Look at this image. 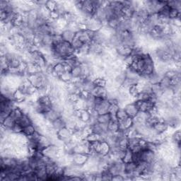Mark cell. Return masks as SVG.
Listing matches in <instances>:
<instances>
[{
	"label": "cell",
	"mask_w": 181,
	"mask_h": 181,
	"mask_svg": "<svg viewBox=\"0 0 181 181\" xmlns=\"http://www.w3.org/2000/svg\"><path fill=\"white\" fill-rule=\"evenodd\" d=\"M123 108L125 109L127 116L130 117H132V118H134V117L137 115L138 112H139L137 108L136 107V105L135 103H134V102L128 103V104L126 105Z\"/></svg>",
	"instance_id": "obj_1"
},
{
	"label": "cell",
	"mask_w": 181,
	"mask_h": 181,
	"mask_svg": "<svg viewBox=\"0 0 181 181\" xmlns=\"http://www.w3.org/2000/svg\"><path fill=\"white\" fill-rule=\"evenodd\" d=\"M75 33H76L71 31V30L67 29L66 28V29L63 30L61 35H62L63 40H64V41H67V42H69L71 43V42H72V40H74Z\"/></svg>",
	"instance_id": "obj_2"
},
{
	"label": "cell",
	"mask_w": 181,
	"mask_h": 181,
	"mask_svg": "<svg viewBox=\"0 0 181 181\" xmlns=\"http://www.w3.org/2000/svg\"><path fill=\"white\" fill-rule=\"evenodd\" d=\"M93 84L95 86L102 87V88H106L107 86V79L103 77H97L93 81Z\"/></svg>",
	"instance_id": "obj_3"
},
{
	"label": "cell",
	"mask_w": 181,
	"mask_h": 181,
	"mask_svg": "<svg viewBox=\"0 0 181 181\" xmlns=\"http://www.w3.org/2000/svg\"><path fill=\"white\" fill-rule=\"evenodd\" d=\"M36 131V126L34 125L33 124H31V125H29L26 126L25 127H23L22 133H23V135H25L26 137H30V136H31Z\"/></svg>",
	"instance_id": "obj_4"
},
{
	"label": "cell",
	"mask_w": 181,
	"mask_h": 181,
	"mask_svg": "<svg viewBox=\"0 0 181 181\" xmlns=\"http://www.w3.org/2000/svg\"><path fill=\"white\" fill-rule=\"evenodd\" d=\"M97 123L101 124H108L111 120V116L109 113L104 114V115H98Z\"/></svg>",
	"instance_id": "obj_5"
},
{
	"label": "cell",
	"mask_w": 181,
	"mask_h": 181,
	"mask_svg": "<svg viewBox=\"0 0 181 181\" xmlns=\"http://www.w3.org/2000/svg\"><path fill=\"white\" fill-rule=\"evenodd\" d=\"M115 117H116L117 121H121L127 118L128 116L125 109L123 108H120L116 114H115Z\"/></svg>",
	"instance_id": "obj_6"
},
{
	"label": "cell",
	"mask_w": 181,
	"mask_h": 181,
	"mask_svg": "<svg viewBox=\"0 0 181 181\" xmlns=\"http://www.w3.org/2000/svg\"><path fill=\"white\" fill-rule=\"evenodd\" d=\"M59 79L61 81L64 83H69L71 82L72 80V76L71 74V72H64L62 74H61L59 76Z\"/></svg>",
	"instance_id": "obj_7"
},
{
	"label": "cell",
	"mask_w": 181,
	"mask_h": 181,
	"mask_svg": "<svg viewBox=\"0 0 181 181\" xmlns=\"http://www.w3.org/2000/svg\"><path fill=\"white\" fill-rule=\"evenodd\" d=\"M180 11L176 9H170L168 17L170 20H173L178 18H180Z\"/></svg>",
	"instance_id": "obj_8"
},
{
	"label": "cell",
	"mask_w": 181,
	"mask_h": 181,
	"mask_svg": "<svg viewBox=\"0 0 181 181\" xmlns=\"http://www.w3.org/2000/svg\"><path fill=\"white\" fill-rule=\"evenodd\" d=\"M45 6L48 9L49 11L51 12L56 11L57 7H58V4H57V2L55 1H47Z\"/></svg>",
	"instance_id": "obj_9"
},
{
	"label": "cell",
	"mask_w": 181,
	"mask_h": 181,
	"mask_svg": "<svg viewBox=\"0 0 181 181\" xmlns=\"http://www.w3.org/2000/svg\"><path fill=\"white\" fill-rule=\"evenodd\" d=\"M71 74H72V78H79V77H81V70L80 64L72 68V71H71Z\"/></svg>",
	"instance_id": "obj_10"
},
{
	"label": "cell",
	"mask_w": 181,
	"mask_h": 181,
	"mask_svg": "<svg viewBox=\"0 0 181 181\" xmlns=\"http://www.w3.org/2000/svg\"><path fill=\"white\" fill-rule=\"evenodd\" d=\"M172 139L175 144L180 146V130H177L175 132L173 135H172Z\"/></svg>",
	"instance_id": "obj_11"
}]
</instances>
